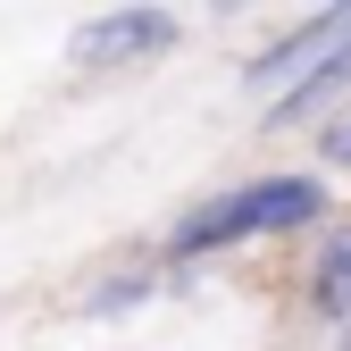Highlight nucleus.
<instances>
[{"label":"nucleus","instance_id":"obj_1","mask_svg":"<svg viewBox=\"0 0 351 351\" xmlns=\"http://www.w3.org/2000/svg\"><path fill=\"white\" fill-rule=\"evenodd\" d=\"M326 217V184L318 176H251L234 193H209L201 209L176 217L167 234V259H217L234 243H259V234H301Z\"/></svg>","mask_w":351,"mask_h":351},{"label":"nucleus","instance_id":"obj_2","mask_svg":"<svg viewBox=\"0 0 351 351\" xmlns=\"http://www.w3.org/2000/svg\"><path fill=\"white\" fill-rule=\"evenodd\" d=\"M335 42H351V9H310L285 42H268V51L243 67V84H251V93H293V84L310 75V67L335 51Z\"/></svg>","mask_w":351,"mask_h":351},{"label":"nucleus","instance_id":"obj_3","mask_svg":"<svg viewBox=\"0 0 351 351\" xmlns=\"http://www.w3.org/2000/svg\"><path fill=\"white\" fill-rule=\"evenodd\" d=\"M167 42H176V9H101L84 25L75 59L84 67H125V59H159Z\"/></svg>","mask_w":351,"mask_h":351},{"label":"nucleus","instance_id":"obj_4","mask_svg":"<svg viewBox=\"0 0 351 351\" xmlns=\"http://www.w3.org/2000/svg\"><path fill=\"white\" fill-rule=\"evenodd\" d=\"M310 301L343 326V351H351V226H343V234H326V251L310 259Z\"/></svg>","mask_w":351,"mask_h":351},{"label":"nucleus","instance_id":"obj_5","mask_svg":"<svg viewBox=\"0 0 351 351\" xmlns=\"http://www.w3.org/2000/svg\"><path fill=\"white\" fill-rule=\"evenodd\" d=\"M343 93H351V42H335L293 93H276V125H285V117H310V109H326V101H343Z\"/></svg>","mask_w":351,"mask_h":351},{"label":"nucleus","instance_id":"obj_6","mask_svg":"<svg viewBox=\"0 0 351 351\" xmlns=\"http://www.w3.org/2000/svg\"><path fill=\"white\" fill-rule=\"evenodd\" d=\"M143 293H151V276H117V285H101V293H93V310L109 318V310H125V301H143Z\"/></svg>","mask_w":351,"mask_h":351},{"label":"nucleus","instance_id":"obj_7","mask_svg":"<svg viewBox=\"0 0 351 351\" xmlns=\"http://www.w3.org/2000/svg\"><path fill=\"white\" fill-rule=\"evenodd\" d=\"M326 159H335V167H351V101L326 117Z\"/></svg>","mask_w":351,"mask_h":351}]
</instances>
